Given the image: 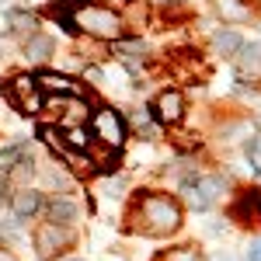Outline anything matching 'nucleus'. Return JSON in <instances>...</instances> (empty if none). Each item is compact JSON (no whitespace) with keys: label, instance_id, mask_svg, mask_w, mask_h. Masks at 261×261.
<instances>
[{"label":"nucleus","instance_id":"f257e3e1","mask_svg":"<svg viewBox=\"0 0 261 261\" xmlns=\"http://www.w3.org/2000/svg\"><path fill=\"white\" fill-rule=\"evenodd\" d=\"M129 223L146 237H164L181 226V205L161 192H140V199L133 202Z\"/></svg>","mask_w":261,"mask_h":261},{"label":"nucleus","instance_id":"f03ea898","mask_svg":"<svg viewBox=\"0 0 261 261\" xmlns=\"http://www.w3.org/2000/svg\"><path fill=\"white\" fill-rule=\"evenodd\" d=\"M77 28L84 32H91V35H98V39H122V18L119 14H112V11H105V7H87L77 14Z\"/></svg>","mask_w":261,"mask_h":261},{"label":"nucleus","instance_id":"7ed1b4c3","mask_svg":"<svg viewBox=\"0 0 261 261\" xmlns=\"http://www.w3.org/2000/svg\"><path fill=\"white\" fill-rule=\"evenodd\" d=\"M91 125H94V140H101L108 150H119L122 143H125V119L115 108H98Z\"/></svg>","mask_w":261,"mask_h":261},{"label":"nucleus","instance_id":"20e7f679","mask_svg":"<svg viewBox=\"0 0 261 261\" xmlns=\"http://www.w3.org/2000/svg\"><path fill=\"white\" fill-rule=\"evenodd\" d=\"M70 241L73 237L63 223H42L35 233V251H39V258H56L63 254V247H70Z\"/></svg>","mask_w":261,"mask_h":261},{"label":"nucleus","instance_id":"39448f33","mask_svg":"<svg viewBox=\"0 0 261 261\" xmlns=\"http://www.w3.org/2000/svg\"><path fill=\"white\" fill-rule=\"evenodd\" d=\"M223 188H226L223 178H195V185H185V199L192 209H205L216 195H223Z\"/></svg>","mask_w":261,"mask_h":261},{"label":"nucleus","instance_id":"423d86ee","mask_svg":"<svg viewBox=\"0 0 261 261\" xmlns=\"http://www.w3.org/2000/svg\"><path fill=\"white\" fill-rule=\"evenodd\" d=\"M4 94L11 105H18L21 112H32V108H39V81H32V77H14V81L4 87Z\"/></svg>","mask_w":261,"mask_h":261},{"label":"nucleus","instance_id":"0eeeda50","mask_svg":"<svg viewBox=\"0 0 261 261\" xmlns=\"http://www.w3.org/2000/svg\"><path fill=\"white\" fill-rule=\"evenodd\" d=\"M150 112H153V119L164 122V125L181 122V115H185V98H181V91H161Z\"/></svg>","mask_w":261,"mask_h":261},{"label":"nucleus","instance_id":"6e6552de","mask_svg":"<svg viewBox=\"0 0 261 261\" xmlns=\"http://www.w3.org/2000/svg\"><path fill=\"white\" fill-rule=\"evenodd\" d=\"M233 220L247 223V226H261V188H247L233 202Z\"/></svg>","mask_w":261,"mask_h":261},{"label":"nucleus","instance_id":"1a4fd4ad","mask_svg":"<svg viewBox=\"0 0 261 261\" xmlns=\"http://www.w3.org/2000/svg\"><path fill=\"white\" fill-rule=\"evenodd\" d=\"M216 14L223 21H251V4L247 0H216Z\"/></svg>","mask_w":261,"mask_h":261},{"label":"nucleus","instance_id":"9d476101","mask_svg":"<svg viewBox=\"0 0 261 261\" xmlns=\"http://www.w3.org/2000/svg\"><path fill=\"white\" fill-rule=\"evenodd\" d=\"M53 49H56V45H53V39H49V35H32V39L24 42V56H28L32 63L49 60V56H53Z\"/></svg>","mask_w":261,"mask_h":261},{"label":"nucleus","instance_id":"9b49d317","mask_svg":"<svg viewBox=\"0 0 261 261\" xmlns=\"http://www.w3.org/2000/svg\"><path fill=\"white\" fill-rule=\"evenodd\" d=\"M42 91H56V94H66V98H77V87L70 77H60V73H42L39 77Z\"/></svg>","mask_w":261,"mask_h":261},{"label":"nucleus","instance_id":"f8f14e48","mask_svg":"<svg viewBox=\"0 0 261 261\" xmlns=\"http://www.w3.org/2000/svg\"><path fill=\"white\" fill-rule=\"evenodd\" d=\"M39 205H42V195L24 188V192H18V195H14V216H18V220L35 216V213H39Z\"/></svg>","mask_w":261,"mask_h":261},{"label":"nucleus","instance_id":"ddd939ff","mask_svg":"<svg viewBox=\"0 0 261 261\" xmlns=\"http://www.w3.org/2000/svg\"><path fill=\"white\" fill-rule=\"evenodd\" d=\"M73 216H77V205L70 199H53L49 202V223H63V226H66Z\"/></svg>","mask_w":261,"mask_h":261},{"label":"nucleus","instance_id":"4468645a","mask_svg":"<svg viewBox=\"0 0 261 261\" xmlns=\"http://www.w3.org/2000/svg\"><path fill=\"white\" fill-rule=\"evenodd\" d=\"M213 45H216V53H223V56H233V53H241L244 42L237 32H216L213 35Z\"/></svg>","mask_w":261,"mask_h":261},{"label":"nucleus","instance_id":"2eb2a0df","mask_svg":"<svg viewBox=\"0 0 261 261\" xmlns=\"http://www.w3.org/2000/svg\"><path fill=\"white\" fill-rule=\"evenodd\" d=\"M157 261H199V254H195L192 247H174V251H167V254H161Z\"/></svg>","mask_w":261,"mask_h":261},{"label":"nucleus","instance_id":"dca6fc26","mask_svg":"<svg viewBox=\"0 0 261 261\" xmlns=\"http://www.w3.org/2000/svg\"><path fill=\"white\" fill-rule=\"evenodd\" d=\"M241 63H244V66H258V63H261V45H258V42H251V45H244V49H241Z\"/></svg>","mask_w":261,"mask_h":261},{"label":"nucleus","instance_id":"f3484780","mask_svg":"<svg viewBox=\"0 0 261 261\" xmlns=\"http://www.w3.org/2000/svg\"><path fill=\"white\" fill-rule=\"evenodd\" d=\"M11 24H14L18 32H28V28H35V14H24V11H14V14H11Z\"/></svg>","mask_w":261,"mask_h":261},{"label":"nucleus","instance_id":"a211bd4d","mask_svg":"<svg viewBox=\"0 0 261 261\" xmlns=\"http://www.w3.org/2000/svg\"><path fill=\"white\" fill-rule=\"evenodd\" d=\"M247 157H251V164H254V171L261 174V140H251V143H247Z\"/></svg>","mask_w":261,"mask_h":261},{"label":"nucleus","instance_id":"6ab92c4d","mask_svg":"<svg viewBox=\"0 0 261 261\" xmlns=\"http://www.w3.org/2000/svg\"><path fill=\"white\" fill-rule=\"evenodd\" d=\"M247 261H261V237H254L247 244Z\"/></svg>","mask_w":261,"mask_h":261},{"label":"nucleus","instance_id":"aec40b11","mask_svg":"<svg viewBox=\"0 0 261 261\" xmlns=\"http://www.w3.org/2000/svg\"><path fill=\"white\" fill-rule=\"evenodd\" d=\"M161 4H185V0H161Z\"/></svg>","mask_w":261,"mask_h":261},{"label":"nucleus","instance_id":"412c9836","mask_svg":"<svg viewBox=\"0 0 261 261\" xmlns=\"http://www.w3.org/2000/svg\"><path fill=\"white\" fill-rule=\"evenodd\" d=\"M216 261H233V258H216Z\"/></svg>","mask_w":261,"mask_h":261},{"label":"nucleus","instance_id":"4be33fe9","mask_svg":"<svg viewBox=\"0 0 261 261\" xmlns=\"http://www.w3.org/2000/svg\"><path fill=\"white\" fill-rule=\"evenodd\" d=\"M0 4H7V0H0Z\"/></svg>","mask_w":261,"mask_h":261},{"label":"nucleus","instance_id":"5701e85b","mask_svg":"<svg viewBox=\"0 0 261 261\" xmlns=\"http://www.w3.org/2000/svg\"><path fill=\"white\" fill-rule=\"evenodd\" d=\"M125 4H133V0H125Z\"/></svg>","mask_w":261,"mask_h":261},{"label":"nucleus","instance_id":"b1692460","mask_svg":"<svg viewBox=\"0 0 261 261\" xmlns=\"http://www.w3.org/2000/svg\"><path fill=\"white\" fill-rule=\"evenodd\" d=\"M258 122H261V115H258Z\"/></svg>","mask_w":261,"mask_h":261},{"label":"nucleus","instance_id":"393cba45","mask_svg":"<svg viewBox=\"0 0 261 261\" xmlns=\"http://www.w3.org/2000/svg\"><path fill=\"white\" fill-rule=\"evenodd\" d=\"M77 261H81V258H77Z\"/></svg>","mask_w":261,"mask_h":261}]
</instances>
